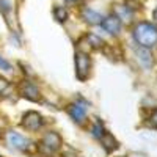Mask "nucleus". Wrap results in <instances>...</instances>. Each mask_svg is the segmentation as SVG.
Returning a JSON list of instances; mask_svg holds the SVG:
<instances>
[{"instance_id": "f257e3e1", "label": "nucleus", "mask_w": 157, "mask_h": 157, "mask_svg": "<svg viewBox=\"0 0 157 157\" xmlns=\"http://www.w3.org/2000/svg\"><path fill=\"white\" fill-rule=\"evenodd\" d=\"M135 43L141 47L151 49L157 46V27L151 22H138L132 30Z\"/></svg>"}, {"instance_id": "f03ea898", "label": "nucleus", "mask_w": 157, "mask_h": 157, "mask_svg": "<svg viewBox=\"0 0 157 157\" xmlns=\"http://www.w3.org/2000/svg\"><path fill=\"white\" fill-rule=\"evenodd\" d=\"M61 146H63V140H61L60 134L55 132V130H49V132H46L43 135V138L39 140L38 152L44 157H50L55 152H58Z\"/></svg>"}, {"instance_id": "7ed1b4c3", "label": "nucleus", "mask_w": 157, "mask_h": 157, "mask_svg": "<svg viewBox=\"0 0 157 157\" xmlns=\"http://www.w3.org/2000/svg\"><path fill=\"white\" fill-rule=\"evenodd\" d=\"M74 63H75V75L80 82H85L90 77L91 72V58L86 52L77 50L75 57H74Z\"/></svg>"}, {"instance_id": "20e7f679", "label": "nucleus", "mask_w": 157, "mask_h": 157, "mask_svg": "<svg viewBox=\"0 0 157 157\" xmlns=\"http://www.w3.org/2000/svg\"><path fill=\"white\" fill-rule=\"evenodd\" d=\"M21 126H22L24 129L30 130V132H36V130H39V129L44 126V116L39 113V112L29 110V112L24 113L22 121H21Z\"/></svg>"}, {"instance_id": "39448f33", "label": "nucleus", "mask_w": 157, "mask_h": 157, "mask_svg": "<svg viewBox=\"0 0 157 157\" xmlns=\"http://www.w3.org/2000/svg\"><path fill=\"white\" fill-rule=\"evenodd\" d=\"M19 94L25 99H29L32 102H39L41 101V91H39V88L30 82V80H24L21 82L19 85Z\"/></svg>"}, {"instance_id": "423d86ee", "label": "nucleus", "mask_w": 157, "mask_h": 157, "mask_svg": "<svg viewBox=\"0 0 157 157\" xmlns=\"http://www.w3.org/2000/svg\"><path fill=\"white\" fill-rule=\"evenodd\" d=\"M101 27L105 30L109 35H112V36H118V35H120V32H121L123 22H121V19L118 17L116 14H109V16H105V17H102V21H101Z\"/></svg>"}, {"instance_id": "0eeeda50", "label": "nucleus", "mask_w": 157, "mask_h": 157, "mask_svg": "<svg viewBox=\"0 0 157 157\" xmlns=\"http://www.w3.org/2000/svg\"><path fill=\"white\" fill-rule=\"evenodd\" d=\"M8 141H10V145L14 148V149H19V151H29L30 146H32V141L27 138V137H24L17 132H8Z\"/></svg>"}, {"instance_id": "6e6552de", "label": "nucleus", "mask_w": 157, "mask_h": 157, "mask_svg": "<svg viewBox=\"0 0 157 157\" xmlns=\"http://www.w3.org/2000/svg\"><path fill=\"white\" fill-rule=\"evenodd\" d=\"M66 112L71 116V120L75 121L77 124H83L86 121V110H85V107L82 105V104H78V102L69 104V105L66 107Z\"/></svg>"}, {"instance_id": "1a4fd4ad", "label": "nucleus", "mask_w": 157, "mask_h": 157, "mask_svg": "<svg viewBox=\"0 0 157 157\" xmlns=\"http://www.w3.org/2000/svg\"><path fill=\"white\" fill-rule=\"evenodd\" d=\"M99 141H101V145H102V148L105 149L109 154L110 152H113V151H116L118 148H120V141H118L110 132H104V135L99 138Z\"/></svg>"}, {"instance_id": "9d476101", "label": "nucleus", "mask_w": 157, "mask_h": 157, "mask_svg": "<svg viewBox=\"0 0 157 157\" xmlns=\"http://www.w3.org/2000/svg\"><path fill=\"white\" fill-rule=\"evenodd\" d=\"M135 54H137V60H138L145 68H151L152 64H154V58H152V54L149 52V49L138 46V47L135 49Z\"/></svg>"}, {"instance_id": "9b49d317", "label": "nucleus", "mask_w": 157, "mask_h": 157, "mask_svg": "<svg viewBox=\"0 0 157 157\" xmlns=\"http://www.w3.org/2000/svg\"><path fill=\"white\" fill-rule=\"evenodd\" d=\"M80 17H82L86 24H90V25H99L101 21H102V16L99 14L98 11L91 10V8H83L82 13H80Z\"/></svg>"}, {"instance_id": "f8f14e48", "label": "nucleus", "mask_w": 157, "mask_h": 157, "mask_svg": "<svg viewBox=\"0 0 157 157\" xmlns=\"http://www.w3.org/2000/svg\"><path fill=\"white\" fill-rule=\"evenodd\" d=\"M83 39H85L86 44H88V49H102L104 44H105V43H104V39H101L99 36H96V35H93V33L85 35Z\"/></svg>"}, {"instance_id": "ddd939ff", "label": "nucleus", "mask_w": 157, "mask_h": 157, "mask_svg": "<svg viewBox=\"0 0 157 157\" xmlns=\"http://www.w3.org/2000/svg\"><path fill=\"white\" fill-rule=\"evenodd\" d=\"M54 17H55L60 24H63V22L68 21L69 13H68L66 8H63V6H55V8H54Z\"/></svg>"}, {"instance_id": "4468645a", "label": "nucleus", "mask_w": 157, "mask_h": 157, "mask_svg": "<svg viewBox=\"0 0 157 157\" xmlns=\"http://www.w3.org/2000/svg\"><path fill=\"white\" fill-rule=\"evenodd\" d=\"M104 132H105V127H104V124L101 121H96L93 124V127H91V135H93L94 138H98V140L104 135Z\"/></svg>"}, {"instance_id": "2eb2a0df", "label": "nucleus", "mask_w": 157, "mask_h": 157, "mask_svg": "<svg viewBox=\"0 0 157 157\" xmlns=\"http://www.w3.org/2000/svg\"><path fill=\"white\" fill-rule=\"evenodd\" d=\"M0 69H2V71H6V72L13 71V64H11L6 58H3L2 55H0Z\"/></svg>"}, {"instance_id": "dca6fc26", "label": "nucleus", "mask_w": 157, "mask_h": 157, "mask_svg": "<svg viewBox=\"0 0 157 157\" xmlns=\"http://www.w3.org/2000/svg\"><path fill=\"white\" fill-rule=\"evenodd\" d=\"M8 88H10V82L5 77H0V94H3Z\"/></svg>"}, {"instance_id": "f3484780", "label": "nucleus", "mask_w": 157, "mask_h": 157, "mask_svg": "<svg viewBox=\"0 0 157 157\" xmlns=\"http://www.w3.org/2000/svg\"><path fill=\"white\" fill-rule=\"evenodd\" d=\"M149 124L152 126V127H157V109L151 113V116H149Z\"/></svg>"}, {"instance_id": "a211bd4d", "label": "nucleus", "mask_w": 157, "mask_h": 157, "mask_svg": "<svg viewBox=\"0 0 157 157\" xmlns=\"http://www.w3.org/2000/svg\"><path fill=\"white\" fill-rule=\"evenodd\" d=\"M152 19H154V22L157 24V8H155V10L152 11Z\"/></svg>"}, {"instance_id": "6ab92c4d", "label": "nucleus", "mask_w": 157, "mask_h": 157, "mask_svg": "<svg viewBox=\"0 0 157 157\" xmlns=\"http://www.w3.org/2000/svg\"><path fill=\"white\" fill-rule=\"evenodd\" d=\"M69 2H77V0H69Z\"/></svg>"}, {"instance_id": "aec40b11", "label": "nucleus", "mask_w": 157, "mask_h": 157, "mask_svg": "<svg viewBox=\"0 0 157 157\" xmlns=\"http://www.w3.org/2000/svg\"><path fill=\"white\" fill-rule=\"evenodd\" d=\"M0 135H2V132H0Z\"/></svg>"}]
</instances>
